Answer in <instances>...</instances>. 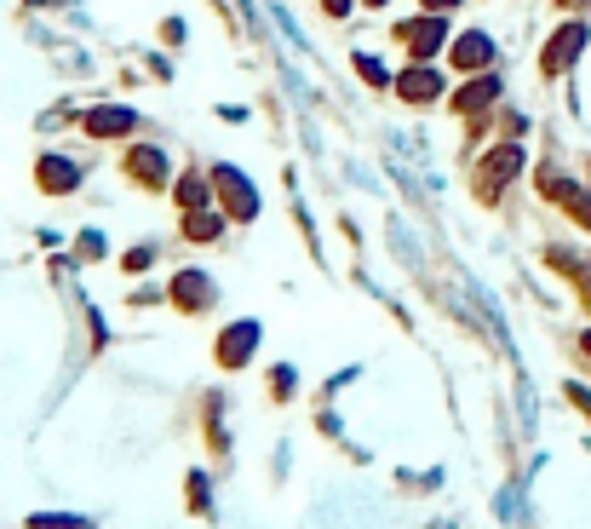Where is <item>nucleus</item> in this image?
<instances>
[{
    "label": "nucleus",
    "instance_id": "9d476101",
    "mask_svg": "<svg viewBox=\"0 0 591 529\" xmlns=\"http://www.w3.org/2000/svg\"><path fill=\"white\" fill-rule=\"evenodd\" d=\"M494 98H500V81H494V75H482V81H471L466 92L454 98V110H459V115H471V110H488Z\"/></svg>",
    "mask_w": 591,
    "mask_h": 529
},
{
    "label": "nucleus",
    "instance_id": "0eeeda50",
    "mask_svg": "<svg viewBox=\"0 0 591 529\" xmlns=\"http://www.w3.org/2000/svg\"><path fill=\"white\" fill-rule=\"evenodd\" d=\"M397 92L408 98V104H431V98L443 92V81H436V69H425V64H420V69H408L402 81H397Z\"/></svg>",
    "mask_w": 591,
    "mask_h": 529
},
{
    "label": "nucleus",
    "instance_id": "f03ea898",
    "mask_svg": "<svg viewBox=\"0 0 591 529\" xmlns=\"http://www.w3.org/2000/svg\"><path fill=\"white\" fill-rule=\"evenodd\" d=\"M408 46H414V58H431L436 46H443V12H431V18H414V23H402L397 30Z\"/></svg>",
    "mask_w": 591,
    "mask_h": 529
},
{
    "label": "nucleus",
    "instance_id": "7ed1b4c3",
    "mask_svg": "<svg viewBox=\"0 0 591 529\" xmlns=\"http://www.w3.org/2000/svg\"><path fill=\"white\" fill-rule=\"evenodd\" d=\"M517 167H523V150H517V144H500L494 156L482 162V173H477V179H482V190H488V196H494V190H500V185H505Z\"/></svg>",
    "mask_w": 591,
    "mask_h": 529
},
{
    "label": "nucleus",
    "instance_id": "39448f33",
    "mask_svg": "<svg viewBox=\"0 0 591 529\" xmlns=\"http://www.w3.org/2000/svg\"><path fill=\"white\" fill-rule=\"evenodd\" d=\"M253 345H259V322H242V329H230V334L219 340V363H224V368H242V363L253 357Z\"/></svg>",
    "mask_w": 591,
    "mask_h": 529
},
{
    "label": "nucleus",
    "instance_id": "6e6552de",
    "mask_svg": "<svg viewBox=\"0 0 591 529\" xmlns=\"http://www.w3.org/2000/svg\"><path fill=\"white\" fill-rule=\"evenodd\" d=\"M133 128H138L133 110H92L87 115V133H98V139H121V133H133Z\"/></svg>",
    "mask_w": 591,
    "mask_h": 529
},
{
    "label": "nucleus",
    "instance_id": "aec40b11",
    "mask_svg": "<svg viewBox=\"0 0 591 529\" xmlns=\"http://www.w3.org/2000/svg\"><path fill=\"white\" fill-rule=\"evenodd\" d=\"M368 7H384V0H368Z\"/></svg>",
    "mask_w": 591,
    "mask_h": 529
},
{
    "label": "nucleus",
    "instance_id": "423d86ee",
    "mask_svg": "<svg viewBox=\"0 0 591 529\" xmlns=\"http://www.w3.org/2000/svg\"><path fill=\"white\" fill-rule=\"evenodd\" d=\"M454 64H459V69H488V64H494V41H488L482 30L459 35V41H454Z\"/></svg>",
    "mask_w": 591,
    "mask_h": 529
},
{
    "label": "nucleus",
    "instance_id": "a211bd4d",
    "mask_svg": "<svg viewBox=\"0 0 591 529\" xmlns=\"http://www.w3.org/2000/svg\"><path fill=\"white\" fill-rule=\"evenodd\" d=\"M425 7H431V12H448V7H459V0H425Z\"/></svg>",
    "mask_w": 591,
    "mask_h": 529
},
{
    "label": "nucleus",
    "instance_id": "f257e3e1",
    "mask_svg": "<svg viewBox=\"0 0 591 529\" xmlns=\"http://www.w3.org/2000/svg\"><path fill=\"white\" fill-rule=\"evenodd\" d=\"M580 53H586V23H562V30L551 35V46H546V58H539V64H546V75H562Z\"/></svg>",
    "mask_w": 591,
    "mask_h": 529
},
{
    "label": "nucleus",
    "instance_id": "dca6fc26",
    "mask_svg": "<svg viewBox=\"0 0 591 529\" xmlns=\"http://www.w3.org/2000/svg\"><path fill=\"white\" fill-rule=\"evenodd\" d=\"M35 529H87V518H53V513H41Z\"/></svg>",
    "mask_w": 591,
    "mask_h": 529
},
{
    "label": "nucleus",
    "instance_id": "20e7f679",
    "mask_svg": "<svg viewBox=\"0 0 591 529\" xmlns=\"http://www.w3.org/2000/svg\"><path fill=\"white\" fill-rule=\"evenodd\" d=\"M213 179H219V190L230 196V213H242V219H253V213H259V196H253V185L242 179L236 167H219Z\"/></svg>",
    "mask_w": 591,
    "mask_h": 529
},
{
    "label": "nucleus",
    "instance_id": "9b49d317",
    "mask_svg": "<svg viewBox=\"0 0 591 529\" xmlns=\"http://www.w3.org/2000/svg\"><path fill=\"white\" fill-rule=\"evenodd\" d=\"M172 294H178V306H190V311H196V306H208V299H213V283H208L201 271H185Z\"/></svg>",
    "mask_w": 591,
    "mask_h": 529
},
{
    "label": "nucleus",
    "instance_id": "f8f14e48",
    "mask_svg": "<svg viewBox=\"0 0 591 529\" xmlns=\"http://www.w3.org/2000/svg\"><path fill=\"white\" fill-rule=\"evenodd\" d=\"M126 167H133L144 185H161L167 179V156H161V150H133V162H126Z\"/></svg>",
    "mask_w": 591,
    "mask_h": 529
},
{
    "label": "nucleus",
    "instance_id": "4468645a",
    "mask_svg": "<svg viewBox=\"0 0 591 529\" xmlns=\"http://www.w3.org/2000/svg\"><path fill=\"white\" fill-rule=\"evenodd\" d=\"M185 231H190V242H213V236H219V219H213V213H190Z\"/></svg>",
    "mask_w": 591,
    "mask_h": 529
},
{
    "label": "nucleus",
    "instance_id": "6ab92c4d",
    "mask_svg": "<svg viewBox=\"0 0 591 529\" xmlns=\"http://www.w3.org/2000/svg\"><path fill=\"white\" fill-rule=\"evenodd\" d=\"M562 7H591V0H562Z\"/></svg>",
    "mask_w": 591,
    "mask_h": 529
},
{
    "label": "nucleus",
    "instance_id": "2eb2a0df",
    "mask_svg": "<svg viewBox=\"0 0 591 529\" xmlns=\"http://www.w3.org/2000/svg\"><path fill=\"white\" fill-rule=\"evenodd\" d=\"M178 201H185V208L196 213V208H201V201H208V179H196V173H190V179H185V185H178Z\"/></svg>",
    "mask_w": 591,
    "mask_h": 529
},
{
    "label": "nucleus",
    "instance_id": "ddd939ff",
    "mask_svg": "<svg viewBox=\"0 0 591 529\" xmlns=\"http://www.w3.org/2000/svg\"><path fill=\"white\" fill-rule=\"evenodd\" d=\"M356 69H363V81H368V87H391V69H384L373 53H356Z\"/></svg>",
    "mask_w": 591,
    "mask_h": 529
},
{
    "label": "nucleus",
    "instance_id": "1a4fd4ad",
    "mask_svg": "<svg viewBox=\"0 0 591 529\" xmlns=\"http://www.w3.org/2000/svg\"><path fill=\"white\" fill-rule=\"evenodd\" d=\"M81 185V167L64 162V156H46L41 162V190H75Z\"/></svg>",
    "mask_w": 591,
    "mask_h": 529
},
{
    "label": "nucleus",
    "instance_id": "f3484780",
    "mask_svg": "<svg viewBox=\"0 0 591 529\" xmlns=\"http://www.w3.org/2000/svg\"><path fill=\"white\" fill-rule=\"evenodd\" d=\"M322 7H327V18H345V12H350V0H322Z\"/></svg>",
    "mask_w": 591,
    "mask_h": 529
},
{
    "label": "nucleus",
    "instance_id": "412c9836",
    "mask_svg": "<svg viewBox=\"0 0 591 529\" xmlns=\"http://www.w3.org/2000/svg\"><path fill=\"white\" fill-rule=\"evenodd\" d=\"M586 351H591V334H586Z\"/></svg>",
    "mask_w": 591,
    "mask_h": 529
}]
</instances>
